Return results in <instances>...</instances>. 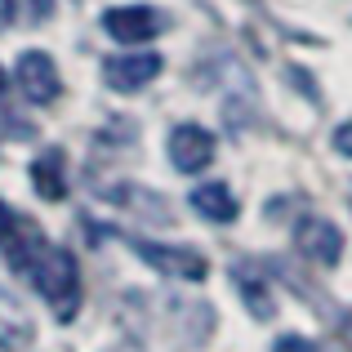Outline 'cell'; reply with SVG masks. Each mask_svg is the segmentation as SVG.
Instances as JSON below:
<instances>
[{
	"mask_svg": "<svg viewBox=\"0 0 352 352\" xmlns=\"http://www.w3.org/2000/svg\"><path fill=\"white\" fill-rule=\"evenodd\" d=\"M36 281V290L45 294V303L54 308L58 321H72L80 308V272H76V254L63 245H45V254L32 263L27 272Z\"/></svg>",
	"mask_w": 352,
	"mask_h": 352,
	"instance_id": "6da1fadb",
	"label": "cell"
},
{
	"mask_svg": "<svg viewBox=\"0 0 352 352\" xmlns=\"http://www.w3.org/2000/svg\"><path fill=\"white\" fill-rule=\"evenodd\" d=\"M294 245H299L303 258H312L321 267H335L339 254H344V232L330 219H299L294 223Z\"/></svg>",
	"mask_w": 352,
	"mask_h": 352,
	"instance_id": "7a4b0ae2",
	"label": "cell"
},
{
	"mask_svg": "<svg viewBox=\"0 0 352 352\" xmlns=\"http://www.w3.org/2000/svg\"><path fill=\"white\" fill-rule=\"evenodd\" d=\"M14 80H18V89L27 94V103H54L58 89H63L54 58H50V54H41V50H27L23 58H18Z\"/></svg>",
	"mask_w": 352,
	"mask_h": 352,
	"instance_id": "3957f363",
	"label": "cell"
},
{
	"mask_svg": "<svg viewBox=\"0 0 352 352\" xmlns=\"http://www.w3.org/2000/svg\"><path fill=\"white\" fill-rule=\"evenodd\" d=\"M161 14L147 5H120V9H107L103 14V32L120 45H147L156 32H161Z\"/></svg>",
	"mask_w": 352,
	"mask_h": 352,
	"instance_id": "277c9868",
	"label": "cell"
},
{
	"mask_svg": "<svg viewBox=\"0 0 352 352\" xmlns=\"http://www.w3.org/2000/svg\"><path fill=\"white\" fill-rule=\"evenodd\" d=\"M0 245H5V258H9L14 272H32V263L45 254L41 228H36L32 219H23V214H9L5 219V228H0Z\"/></svg>",
	"mask_w": 352,
	"mask_h": 352,
	"instance_id": "5b68a950",
	"label": "cell"
},
{
	"mask_svg": "<svg viewBox=\"0 0 352 352\" xmlns=\"http://www.w3.org/2000/svg\"><path fill=\"white\" fill-rule=\"evenodd\" d=\"M170 161L183 174H201L214 161V134L201 125H174L170 129Z\"/></svg>",
	"mask_w": 352,
	"mask_h": 352,
	"instance_id": "8992f818",
	"label": "cell"
},
{
	"mask_svg": "<svg viewBox=\"0 0 352 352\" xmlns=\"http://www.w3.org/2000/svg\"><path fill=\"white\" fill-rule=\"evenodd\" d=\"M134 250L165 276H183V281H206L210 263L197 250H179V245H156V241H134Z\"/></svg>",
	"mask_w": 352,
	"mask_h": 352,
	"instance_id": "52a82bcc",
	"label": "cell"
},
{
	"mask_svg": "<svg viewBox=\"0 0 352 352\" xmlns=\"http://www.w3.org/2000/svg\"><path fill=\"white\" fill-rule=\"evenodd\" d=\"M161 76V54H125V58H107L103 63V80L116 89V94H134L147 80Z\"/></svg>",
	"mask_w": 352,
	"mask_h": 352,
	"instance_id": "ba28073f",
	"label": "cell"
},
{
	"mask_svg": "<svg viewBox=\"0 0 352 352\" xmlns=\"http://www.w3.org/2000/svg\"><path fill=\"white\" fill-rule=\"evenodd\" d=\"M192 210L201 219H210V223H232L241 206L228 183H201V188H192Z\"/></svg>",
	"mask_w": 352,
	"mask_h": 352,
	"instance_id": "9c48e42d",
	"label": "cell"
},
{
	"mask_svg": "<svg viewBox=\"0 0 352 352\" xmlns=\"http://www.w3.org/2000/svg\"><path fill=\"white\" fill-rule=\"evenodd\" d=\"M32 183H36V192H41L45 201H63V197H67V179H63V152H58V147H50V152L36 156Z\"/></svg>",
	"mask_w": 352,
	"mask_h": 352,
	"instance_id": "30bf717a",
	"label": "cell"
},
{
	"mask_svg": "<svg viewBox=\"0 0 352 352\" xmlns=\"http://www.w3.org/2000/svg\"><path fill=\"white\" fill-rule=\"evenodd\" d=\"M32 344V317H27L18 303L0 299V348L5 352H23Z\"/></svg>",
	"mask_w": 352,
	"mask_h": 352,
	"instance_id": "8fae6325",
	"label": "cell"
},
{
	"mask_svg": "<svg viewBox=\"0 0 352 352\" xmlns=\"http://www.w3.org/2000/svg\"><path fill=\"white\" fill-rule=\"evenodd\" d=\"M241 294H245V308L254 312V317H272L276 312V303L267 299V290H263V281H250V276H241Z\"/></svg>",
	"mask_w": 352,
	"mask_h": 352,
	"instance_id": "7c38bea8",
	"label": "cell"
},
{
	"mask_svg": "<svg viewBox=\"0 0 352 352\" xmlns=\"http://www.w3.org/2000/svg\"><path fill=\"white\" fill-rule=\"evenodd\" d=\"M272 352H317V344H312V339H303V335H281L272 344Z\"/></svg>",
	"mask_w": 352,
	"mask_h": 352,
	"instance_id": "4fadbf2b",
	"label": "cell"
},
{
	"mask_svg": "<svg viewBox=\"0 0 352 352\" xmlns=\"http://www.w3.org/2000/svg\"><path fill=\"white\" fill-rule=\"evenodd\" d=\"M335 147H339L344 156H352V120H344V125L335 129Z\"/></svg>",
	"mask_w": 352,
	"mask_h": 352,
	"instance_id": "5bb4252c",
	"label": "cell"
},
{
	"mask_svg": "<svg viewBox=\"0 0 352 352\" xmlns=\"http://www.w3.org/2000/svg\"><path fill=\"white\" fill-rule=\"evenodd\" d=\"M14 27V0H0V32Z\"/></svg>",
	"mask_w": 352,
	"mask_h": 352,
	"instance_id": "9a60e30c",
	"label": "cell"
},
{
	"mask_svg": "<svg viewBox=\"0 0 352 352\" xmlns=\"http://www.w3.org/2000/svg\"><path fill=\"white\" fill-rule=\"evenodd\" d=\"M32 5H36V18H50L54 14V0H32Z\"/></svg>",
	"mask_w": 352,
	"mask_h": 352,
	"instance_id": "2e32d148",
	"label": "cell"
},
{
	"mask_svg": "<svg viewBox=\"0 0 352 352\" xmlns=\"http://www.w3.org/2000/svg\"><path fill=\"white\" fill-rule=\"evenodd\" d=\"M5 94H9V80H5V67H0V103H5Z\"/></svg>",
	"mask_w": 352,
	"mask_h": 352,
	"instance_id": "e0dca14e",
	"label": "cell"
}]
</instances>
